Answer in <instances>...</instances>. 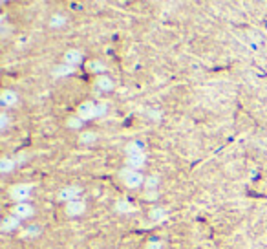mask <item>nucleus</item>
<instances>
[{
  "mask_svg": "<svg viewBox=\"0 0 267 249\" xmlns=\"http://www.w3.org/2000/svg\"><path fill=\"white\" fill-rule=\"evenodd\" d=\"M145 198L150 200V202H152V200H156V198H158V191H145Z\"/></svg>",
  "mask_w": 267,
  "mask_h": 249,
  "instance_id": "nucleus-25",
  "label": "nucleus"
},
{
  "mask_svg": "<svg viewBox=\"0 0 267 249\" xmlns=\"http://www.w3.org/2000/svg\"><path fill=\"white\" fill-rule=\"evenodd\" d=\"M85 70L88 72V74H95L97 77L99 75H104V72H106V64L102 61H99V59H91V61H88L85 64Z\"/></svg>",
  "mask_w": 267,
  "mask_h": 249,
  "instance_id": "nucleus-7",
  "label": "nucleus"
},
{
  "mask_svg": "<svg viewBox=\"0 0 267 249\" xmlns=\"http://www.w3.org/2000/svg\"><path fill=\"white\" fill-rule=\"evenodd\" d=\"M77 116H79L83 121H91V119L97 118V105L93 101H83L77 107Z\"/></svg>",
  "mask_w": 267,
  "mask_h": 249,
  "instance_id": "nucleus-4",
  "label": "nucleus"
},
{
  "mask_svg": "<svg viewBox=\"0 0 267 249\" xmlns=\"http://www.w3.org/2000/svg\"><path fill=\"white\" fill-rule=\"evenodd\" d=\"M97 132L93 130H85V132H81V136H79V141L83 143V145H93V143L97 141Z\"/></svg>",
  "mask_w": 267,
  "mask_h": 249,
  "instance_id": "nucleus-19",
  "label": "nucleus"
},
{
  "mask_svg": "<svg viewBox=\"0 0 267 249\" xmlns=\"http://www.w3.org/2000/svg\"><path fill=\"white\" fill-rule=\"evenodd\" d=\"M7 126H9V118H7V114L0 112V128H2V130H6Z\"/></svg>",
  "mask_w": 267,
  "mask_h": 249,
  "instance_id": "nucleus-24",
  "label": "nucleus"
},
{
  "mask_svg": "<svg viewBox=\"0 0 267 249\" xmlns=\"http://www.w3.org/2000/svg\"><path fill=\"white\" fill-rule=\"evenodd\" d=\"M86 202L85 200H74V202H70V204L64 205V213H66V216H70V218H77V216H83L86 213Z\"/></svg>",
  "mask_w": 267,
  "mask_h": 249,
  "instance_id": "nucleus-6",
  "label": "nucleus"
},
{
  "mask_svg": "<svg viewBox=\"0 0 267 249\" xmlns=\"http://www.w3.org/2000/svg\"><path fill=\"white\" fill-rule=\"evenodd\" d=\"M64 24H66V17H64L63 13H53L50 18V28L57 29V28H63Z\"/></svg>",
  "mask_w": 267,
  "mask_h": 249,
  "instance_id": "nucleus-21",
  "label": "nucleus"
},
{
  "mask_svg": "<svg viewBox=\"0 0 267 249\" xmlns=\"http://www.w3.org/2000/svg\"><path fill=\"white\" fill-rule=\"evenodd\" d=\"M125 152H126V156H134V154H145V145H143V141H139V139H136V141H130V143H126Z\"/></svg>",
  "mask_w": 267,
  "mask_h": 249,
  "instance_id": "nucleus-15",
  "label": "nucleus"
},
{
  "mask_svg": "<svg viewBox=\"0 0 267 249\" xmlns=\"http://www.w3.org/2000/svg\"><path fill=\"white\" fill-rule=\"evenodd\" d=\"M165 248V244L161 242V240H158V238H152V240H148L147 242V248L145 249H163Z\"/></svg>",
  "mask_w": 267,
  "mask_h": 249,
  "instance_id": "nucleus-23",
  "label": "nucleus"
},
{
  "mask_svg": "<svg viewBox=\"0 0 267 249\" xmlns=\"http://www.w3.org/2000/svg\"><path fill=\"white\" fill-rule=\"evenodd\" d=\"M95 86L101 92H112L115 85L114 81H112V77H108V75H99V77H95Z\"/></svg>",
  "mask_w": 267,
  "mask_h": 249,
  "instance_id": "nucleus-11",
  "label": "nucleus"
},
{
  "mask_svg": "<svg viewBox=\"0 0 267 249\" xmlns=\"http://www.w3.org/2000/svg\"><path fill=\"white\" fill-rule=\"evenodd\" d=\"M40 235V227H37V226H33V227H28L26 231H22V237L24 238H31V237H39Z\"/></svg>",
  "mask_w": 267,
  "mask_h": 249,
  "instance_id": "nucleus-22",
  "label": "nucleus"
},
{
  "mask_svg": "<svg viewBox=\"0 0 267 249\" xmlns=\"http://www.w3.org/2000/svg\"><path fill=\"white\" fill-rule=\"evenodd\" d=\"M119 178H121V181H123V185H125L126 189H132V191H136V189L145 185V176H143L139 170H132V169H128V167H125V169L121 170Z\"/></svg>",
  "mask_w": 267,
  "mask_h": 249,
  "instance_id": "nucleus-1",
  "label": "nucleus"
},
{
  "mask_svg": "<svg viewBox=\"0 0 267 249\" xmlns=\"http://www.w3.org/2000/svg\"><path fill=\"white\" fill-rule=\"evenodd\" d=\"M159 185V176L158 174H150L145 178V191H158Z\"/></svg>",
  "mask_w": 267,
  "mask_h": 249,
  "instance_id": "nucleus-20",
  "label": "nucleus"
},
{
  "mask_svg": "<svg viewBox=\"0 0 267 249\" xmlns=\"http://www.w3.org/2000/svg\"><path fill=\"white\" fill-rule=\"evenodd\" d=\"M125 163H126V167H128V169L137 170V169H141L143 165L147 163V156H145V154H134V156H126Z\"/></svg>",
  "mask_w": 267,
  "mask_h": 249,
  "instance_id": "nucleus-8",
  "label": "nucleus"
},
{
  "mask_svg": "<svg viewBox=\"0 0 267 249\" xmlns=\"http://www.w3.org/2000/svg\"><path fill=\"white\" fill-rule=\"evenodd\" d=\"M20 227V220L18 218H15L13 215L6 216L4 220H2V224H0V229L4 233H9V231H15V229H18Z\"/></svg>",
  "mask_w": 267,
  "mask_h": 249,
  "instance_id": "nucleus-12",
  "label": "nucleus"
},
{
  "mask_svg": "<svg viewBox=\"0 0 267 249\" xmlns=\"http://www.w3.org/2000/svg\"><path fill=\"white\" fill-rule=\"evenodd\" d=\"M0 103L4 107H15L18 103V94L15 90H4L0 94Z\"/></svg>",
  "mask_w": 267,
  "mask_h": 249,
  "instance_id": "nucleus-10",
  "label": "nucleus"
},
{
  "mask_svg": "<svg viewBox=\"0 0 267 249\" xmlns=\"http://www.w3.org/2000/svg\"><path fill=\"white\" fill-rule=\"evenodd\" d=\"M11 215L15 216V218H18V220H29L31 216L35 215V207L31 204H28V202H22V204H15L11 209Z\"/></svg>",
  "mask_w": 267,
  "mask_h": 249,
  "instance_id": "nucleus-5",
  "label": "nucleus"
},
{
  "mask_svg": "<svg viewBox=\"0 0 267 249\" xmlns=\"http://www.w3.org/2000/svg\"><path fill=\"white\" fill-rule=\"evenodd\" d=\"M81 193H83V189L79 185H64L63 189H59L57 200L66 205L70 202H74V200H79Z\"/></svg>",
  "mask_w": 267,
  "mask_h": 249,
  "instance_id": "nucleus-2",
  "label": "nucleus"
},
{
  "mask_svg": "<svg viewBox=\"0 0 267 249\" xmlns=\"http://www.w3.org/2000/svg\"><path fill=\"white\" fill-rule=\"evenodd\" d=\"M83 62V51L81 50H68L64 53V64H70V66H79Z\"/></svg>",
  "mask_w": 267,
  "mask_h": 249,
  "instance_id": "nucleus-9",
  "label": "nucleus"
},
{
  "mask_svg": "<svg viewBox=\"0 0 267 249\" xmlns=\"http://www.w3.org/2000/svg\"><path fill=\"white\" fill-rule=\"evenodd\" d=\"M31 191H33V187L29 183H17L9 189V196H11V200H15V204H22L29 198Z\"/></svg>",
  "mask_w": 267,
  "mask_h": 249,
  "instance_id": "nucleus-3",
  "label": "nucleus"
},
{
  "mask_svg": "<svg viewBox=\"0 0 267 249\" xmlns=\"http://www.w3.org/2000/svg\"><path fill=\"white\" fill-rule=\"evenodd\" d=\"M115 211H117V213H119V215H130L132 211H134V205L130 204V202H128V200L126 198H121V200H117V202H115Z\"/></svg>",
  "mask_w": 267,
  "mask_h": 249,
  "instance_id": "nucleus-17",
  "label": "nucleus"
},
{
  "mask_svg": "<svg viewBox=\"0 0 267 249\" xmlns=\"http://www.w3.org/2000/svg\"><path fill=\"white\" fill-rule=\"evenodd\" d=\"M83 124H85V121H83L77 114H75V116H70V118L66 119V128H68V130H81Z\"/></svg>",
  "mask_w": 267,
  "mask_h": 249,
  "instance_id": "nucleus-18",
  "label": "nucleus"
},
{
  "mask_svg": "<svg viewBox=\"0 0 267 249\" xmlns=\"http://www.w3.org/2000/svg\"><path fill=\"white\" fill-rule=\"evenodd\" d=\"M15 167H17V159L15 158L4 156V158L0 159V172H2V174H9L11 170H15Z\"/></svg>",
  "mask_w": 267,
  "mask_h": 249,
  "instance_id": "nucleus-14",
  "label": "nucleus"
},
{
  "mask_svg": "<svg viewBox=\"0 0 267 249\" xmlns=\"http://www.w3.org/2000/svg\"><path fill=\"white\" fill-rule=\"evenodd\" d=\"M148 218L152 222H165L169 220V211L163 209V207H154V209L148 211Z\"/></svg>",
  "mask_w": 267,
  "mask_h": 249,
  "instance_id": "nucleus-13",
  "label": "nucleus"
},
{
  "mask_svg": "<svg viewBox=\"0 0 267 249\" xmlns=\"http://www.w3.org/2000/svg\"><path fill=\"white\" fill-rule=\"evenodd\" d=\"M51 74H53V77H68V75L75 74V68L70 66V64H59V66L53 68Z\"/></svg>",
  "mask_w": 267,
  "mask_h": 249,
  "instance_id": "nucleus-16",
  "label": "nucleus"
}]
</instances>
